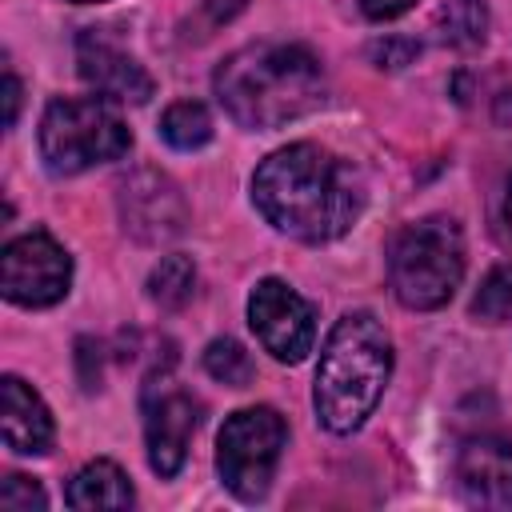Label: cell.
<instances>
[{
    "label": "cell",
    "instance_id": "5b68a950",
    "mask_svg": "<svg viewBox=\"0 0 512 512\" xmlns=\"http://www.w3.org/2000/svg\"><path fill=\"white\" fill-rule=\"evenodd\" d=\"M132 148L128 124L100 96L52 100L40 116V156L52 176H76L96 164L120 160Z\"/></svg>",
    "mask_w": 512,
    "mask_h": 512
},
{
    "label": "cell",
    "instance_id": "7c38bea8",
    "mask_svg": "<svg viewBox=\"0 0 512 512\" xmlns=\"http://www.w3.org/2000/svg\"><path fill=\"white\" fill-rule=\"evenodd\" d=\"M460 492L484 508H512V444L500 436H480L460 448L456 460Z\"/></svg>",
    "mask_w": 512,
    "mask_h": 512
},
{
    "label": "cell",
    "instance_id": "3957f363",
    "mask_svg": "<svg viewBox=\"0 0 512 512\" xmlns=\"http://www.w3.org/2000/svg\"><path fill=\"white\" fill-rule=\"evenodd\" d=\"M388 376H392V340L384 324L372 312H344L332 324L316 364L312 404L320 424L336 436L356 432L380 404Z\"/></svg>",
    "mask_w": 512,
    "mask_h": 512
},
{
    "label": "cell",
    "instance_id": "ffe728a7",
    "mask_svg": "<svg viewBox=\"0 0 512 512\" xmlns=\"http://www.w3.org/2000/svg\"><path fill=\"white\" fill-rule=\"evenodd\" d=\"M0 504H4L8 512H32V508H44V504H48V496H44V488H40L32 476L12 472V476H4Z\"/></svg>",
    "mask_w": 512,
    "mask_h": 512
},
{
    "label": "cell",
    "instance_id": "7a4b0ae2",
    "mask_svg": "<svg viewBox=\"0 0 512 512\" xmlns=\"http://www.w3.org/2000/svg\"><path fill=\"white\" fill-rule=\"evenodd\" d=\"M224 112L252 132L284 128L324 100V68L304 44H244L212 76Z\"/></svg>",
    "mask_w": 512,
    "mask_h": 512
},
{
    "label": "cell",
    "instance_id": "d6986e66",
    "mask_svg": "<svg viewBox=\"0 0 512 512\" xmlns=\"http://www.w3.org/2000/svg\"><path fill=\"white\" fill-rule=\"evenodd\" d=\"M472 316L484 320V324H504V320H512V264H496V268L480 280V288H476V296H472Z\"/></svg>",
    "mask_w": 512,
    "mask_h": 512
},
{
    "label": "cell",
    "instance_id": "9c48e42d",
    "mask_svg": "<svg viewBox=\"0 0 512 512\" xmlns=\"http://www.w3.org/2000/svg\"><path fill=\"white\" fill-rule=\"evenodd\" d=\"M200 424V400H192V392L168 384V376L160 372L148 380L144 392V440H148V464L160 476H176L184 456H188V440Z\"/></svg>",
    "mask_w": 512,
    "mask_h": 512
},
{
    "label": "cell",
    "instance_id": "ba28073f",
    "mask_svg": "<svg viewBox=\"0 0 512 512\" xmlns=\"http://www.w3.org/2000/svg\"><path fill=\"white\" fill-rule=\"evenodd\" d=\"M248 324L264 352H272L280 364H300L316 344V312L312 304L288 288L284 280L268 276L248 296Z\"/></svg>",
    "mask_w": 512,
    "mask_h": 512
},
{
    "label": "cell",
    "instance_id": "ac0fdd59",
    "mask_svg": "<svg viewBox=\"0 0 512 512\" xmlns=\"http://www.w3.org/2000/svg\"><path fill=\"white\" fill-rule=\"evenodd\" d=\"M204 372H208L212 380L228 384V388H244V384L256 376V364H252V356L244 352L240 340L220 336V340H212V344L204 348Z\"/></svg>",
    "mask_w": 512,
    "mask_h": 512
},
{
    "label": "cell",
    "instance_id": "2e32d148",
    "mask_svg": "<svg viewBox=\"0 0 512 512\" xmlns=\"http://www.w3.org/2000/svg\"><path fill=\"white\" fill-rule=\"evenodd\" d=\"M160 136L176 152H196V148H204L212 140V116H208V108L200 100H176L160 116Z\"/></svg>",
    "mask_w": 512,
    "mask_h": 512
},
{
    "label": "cell",
    "instance_id": "603a6c76",
    "mask_svg": "<svg viewBox=\"0 0 512 512\" xmlns=\"http://www.w3.org/2000/svg\"><path fill=\"white\" fill-rule=\"evenodd\" d=\"M16 112H20V80H16V72L8 68V72H4V128L16 124Z\"/></svg>",
    "mask_w": 512,
    "mask_h": 512
},
{
    "label": "cell",
    "instance_id": "9a60e30c",
    "mask_svg": "<svg viewBox=\"0 0 512 512\" xmlns=\"http://www.w3.org/2000/svg\"><path fill=\"white\" fill-rule=\"evenodd\" d=\"M432 28L440 36V44L452 48H476L488 36V4L484 0H448L436 16Z\"/></svg>",
    "mask_w": 512,
    "mask_h": 512
},
{
    "label": "cell",
    "instance_id": "6da1fadb",
    "mask_svg": "<svg viewBox=\"0 0 512 512\" xmlns=\"http://www.w3.org/2000/svg\"><path fill=\"white\" fill-rule=\"evenodd\" d=\"M252 200L276 232L304 244H328L356 224L364 188L340 156L304 140L272 152L256 168Z\"/></svg>",
    "mask_w": 512,
    "mask_h": 512
},
{
    "label": "cell",
    "instance_id": "277c9868",
    "mask_svg": "<svg viewBox=\"0 0 512 512\" xmlns=\"http://www.w3.org/2000/svg\"><path fill=\"white\" fill-rule=\"evenodd\" d=\"M388 280L404 308L432 312L452 300L464 280V236L448 216H428L396 232L388 248Z\"/></svg>",
    "mask_w": 512,
    "mask_h": 512
},
{
    "label": "cell",
    "instance_id": "cb8c5ba5",
    "mask_svg": "<svg viewBox=\"0 0 512 512\" xmlns=\"http://www.w3.org/2000/svg\"><path fill=\"white\" fill-rule=\"evenodd\" d=\"M248 0H204V16L208 24H228L236 12H244Z\"/></svg>",
    "mask_w": 512,
    "mask_h": 512
},
{
    "label": "cell",
    "instance_id": "484cf974",
    "mask_svg": "<svg viewBox=\"0 0 512 512\" xmlns=\"http://www.w3.org/2000/svg\"><path fill=\"white\" fill-rule=\"evenodd\" d=\"M68 4H100V0H68Z\"/></svg>",
    "mask_w": 512,
    "mask_h": 512
},
{
    "label": "cell",
    "instance_id": "30bf717a",
    "mask_svg": "<svg viewBox=\"0 0 512 512\" xmlns=\"http://www.w3.org/2000/svg\"><path fill=\"white\" fill-rule=\"evenodd\" d=\"M120 216L140 244H168L184 232L188 204H184V192L164 172L136 168L120 184Z\"/></svg>",
    "mask_w": 512,
    "mask_h": 512
},
{
    "label": "cell",
    "instance_id": "4fadbf2b",
    "mask_svg": "<svg viewBox=\"0 0 512 512\" xmlns=\"http://www.w3.org/2000/svg\"><path fill=\"white\" fill-rule=\"evenodd\" d=\"M0 428H4V444L16 456H44L56 440V424H52L48 404L20 376L0 380Z\"/></svg>",
    "mask_w": 512,
    "mask_h": 512
},
{
    "label": "cell",
    "instance_id": "d4e9b609",
    "mask_svg": "<svg viewBox=\"0 0 512 512\" xmlns=\"http://www.w3.org/2000/svg\"><path fill=\"white\" fill-rule=\"evenodd\" d=\"M504 216H508V224H512V180H508V200H504Z\"/></svg>",
    "mask_w": 512,
    "mask_h": 512
},
{
    "label": "cell",
    "instance_id": "8fae6325",
    "mask_svg": "<svg viewBox=\"0 0 512 512\" xmlns=\"http://www.w3.org/2000/svg\"><path fill=\"white\" fill-rule=\"evenodd\" d=\"M76 68L84 76V84L100 96V100H116V104H148L156 84L144 72V64L136 56H128L120 44H112L104 32L88 28L76 40Z\"/></svg>",
    "mask_w": 512,
    "mask_h": 512
},
{
    "label": "cell",
    "instance_id": "52a82bcc",
    "mask_svg": "<svg viewBox=\"0 0 512 512\" xmlns=\"http://www.w3.org/2000/svg\"><path fill=\"white\" fill-rule=\"evenodd\" d=\"M72 256L48 232H24L4 244L0 256V288L20 308H48L68 296Z\"/></svg>",
    "mask_w": 512,
    "mask_h": 512
},
{
    "label": "cell",
    "instance_id": "7402d4cb",
    "mask_svg": "<svg viewBox=\"0 0 512 512\" xmlns=\"http://www.w3.org/2000/svg\"><path fill=\"white\" fill-rule=\"evenodd\" d=\"M416 0H360V12L368 20H396L400 12H408Z\"/></svg>",
    "mask_w": 512,
    "mask_h": 512
},
{
    "label": "cell",
    "instance_id": "5bb4252c",
    "mask_svg": "<svg viewBox=\"0 0 512 512\" xmlns=\"http://www.w3.org/2000/svg\"><path fill=\"white\" fill-rule=\"evenodd\" d=\"M64 500H68V508L92 512V508H132L136 496H132V484H128V476H124L120 464H112V460H92V464H84V468L72 476Z\"/></svg>",
    "mask_w": 512,
    "mask_h": 512
},
{
    "label": "cell",
    "instance_id": "e0dca14e",
    "mask_svg": "<svg viewBox=\"0 0 512 512\" xmlns=\"http://www.w3.org/2000/svg\"><path fill=\"white\" fill-rule=\"evenodd\" d=\"M192 292H196V268H192V260L180 256V252L164 256V260L152 268V276H148V296H152V304H160V308H168V312L184 308V304L192 300Z\"/></svg>",
    "mask_w": 512,
    "mask_h": 512
},
{
    "label": "cell",
    "instance_id": "8992f818",
    "mask_svg": "<svg viewBox=\"0 0 512 512\" xmlns=\"http://www.w3.org/2000/svg\"><path fill=\"white\" fill-rule=\"evenodd\" d=\"M284 440H288V428L276 408L256 404V408L232 412L216 436V472L224 488L236 500H248V504L260 500L276 476Z\"/></svg>",
    "mask_w": 512,
    "mask_h": 512
},
{
    "label": "cell",
    "instance_id": "44dd1931",
    "mask_svg": "<svg viewBox=\"0 0 512 512\" xmlns=\"http://www.w3.org/2000/svg\"><path fill=\"white\" fill-rule=\"evenodd\" d=\"M416 52H420V44H412V40H384V44L372 48V56L384 60L380 68H400V64H408Z\"/></svg>",
    "mask_w": 512,
    "mask_h": 512
}]
</instances>
